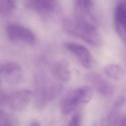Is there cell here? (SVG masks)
Returning a JSON list of instances; mask_svg holds the SVG:
<instances>
[{
    "instance_id": "1",
    "label": "cell",
    "mask_w": 126,
    "mask_h": 126,
    "mask_svg": "<svg viewBox=\"0 0 126 126\" xmlns=\"http://www.w3.org/2000/svg\"><path fill=\"white\" fill-rule=\"evenodd\" d=\"M65 30L69 34L80 38L88 43L99 47L103 43L102 38L98 30L93 24L74 19H66L63 22Z\"/></svg>"
},
{
    "instance_id": "2",
    "label": "cell",
    "mask_w": 126,
    "mask_h": 126,
    "mask_svg": "<svg viewBox=\"0 0 126 126\" xmlns=\"http://www.w3.org/2000/svg\"><path fill=\"white\" fill-rule=\"evenodd\" d=\"M36 84L35 105L40 109L55 99L63 89L61 84L51 81L43 75L37 77Z\"/></svg>"
},
{
    "instance_id": "3",
    "label": "cell",
    "mask_w": 126,
    "mask_h": 126,
    "mask_svg": "<svg viewBox=\"0 0 126 126\" xmlns=\"http://www.w3.org/2000/svg\"><path fill=\"white\" fill-rule=\"evenodd\" d=\"M93 95V90L89 86H82L73 89L66 95L62 102L61 110L62 113L68 114L79 104L89 102Z\"/></svg>"
},
{
    "instance_id": "4",
    "label": "cell",
    "mask_w": 126,
    "mask_h": 126,
    "mask_svg": "<svg viewBox=\"0 0 126 126\" xmlns=\"http://www.w3.org/2000/svg\"><path fill=\"white\" fill-rule=\"evenodd\" d=\"M6 33L9 40L22 41L29 45H33L36 37L33 32L28 28L17 23H10L6 28Z\"/></svg>"
},
{
    "instance_id": "5",
    "label": "cell",
    "mask_w": 126,
    "mask_h": 126,
    "mask_svg": "<svg viewBox=\"0 0 126 126\" xmlns=\"http://www.w3.org/2000/svg\"><path fill=\"white\" fill-rule=\"evenodd\" d=\"M65 47L75 56L84 68H90L93 65L94 63L93 56L86 47L74 42L65 43Z\"/></svg>"
},
{
    "instance_id": "6",
    "label": "cell",
    "mask_w": 126,
    "mask_h": 126,
    "mask_svg": "<svg viewBox=\"0 0 126 126\" xmlns=\"http://www.w3.org/2000/svg\"><path fill=\"white\" fill-rule=\"evenodd\" d=\"M114 23L119 37L126 43V1H119L114 11Z\"/></svg>"
},
{
    "instance_id": "7",
    "label": "cell",
    "mask_w": 126,
    "mask_h": 126,
    "mask_svg": "<svg viewBox=\"0 0 126 126\" xmlns=\"http://www.w3.org/2000/svg\"><path fill=\"white\" fill-rule=\"evenodd\" d=\"M32 96V92L30 90H18L8 96L7 104L13 110L23 111L28 106Z\"/></svg>"
},
{
    "instance_id": "8",
    "label": "cell",
    "mask_w": 126,
    "mask_h": 126,
    "mask_svg": "<svg viewBox=\"0 0 126 126\" xmlns=\"http://www.w3.org/2000/svg\"><path fill=\"white\" fill-rule=\"evenodd\" d=\"M0 74L9 82L17 83L22 78V69L18 63L8 62L0 64Z\"/></svg>"
},
{
    "instance_id": "9",
    "label": "cell",
    "mask_w": 126,
    "mask_h": 126,
    "mask_svg": "<svg viewBox=\"0 0 126 126\" xmlns=\"http://www.w3.org/2000/svg\"><path fill=\"white\" fill-rule=\"evenodd\" d=\"M88 78L93 84L96 91L104 96H110L114 93L113 85L99 74L91 73L88 74Z\"/></svg>"
},
{
    "instance_id": "10",
    "label": "cell",
    "mask_w": 126,
    "mask_h": 126,
    "mask_svg": "<svg viewBox=\"0 0 126 126\" xmlns=\"http://www.w3.org/2000/svg\"><path fill=\"white\" fill-rule=\"evenodd\" d=\"M27 8L40 12H51L57 10V2L52 0H30L25 1Z\"/></svg>"
},
{
    "instance_id": "11",
    "label": "cell",
    "mask_w": 126,
    "mask_h": 126,
    "mask_svg": "<svg viewBox=\"0 0 126 126\" xmlns=\"http://www.w3.org/2000/svg\"><path fill=\"white\" fill-rule=\"evenodd\" d=\"M55 77L63 82H68L70 79V72L67 62L64 60L56 63L53 66Z\"/></svg>"
},
{
    "instance_id": "12",
    "label": "cell",
    "mask_w": 126,
    "mask_h": 126,
    "mask_svg": "<svg viewBox=\"0 0 126 126\" xmlns=\"http://www.w3.org/2000/svg\"><path fill=\"white\" fill-rule=\"evenodd\" d=\"M105 74L110 78L115 80H120L124 76L123 68L118 64H109L104 68Z\"/></svg>"
},
{
    "instance_id": "13",
    "label": "cell",
    "mask_w": 126,
    "mask_h": 126,
    "mask_svg": "<svg viewBox=\"0 0 126 126\" xmlns=\"http://www.w3.org/2000/svg\"><path fill=\"white\" fill-rule=\"evenodd\" d=\"M14 1L0 0V15L5 16L12 13L16 8Z\"/></svg>"
},
{
    "instance_id": "14",
    "label": "cell",
    "mask_w": 126,
    "mask_h": 126,
    "mask_svg": "<svg viewBox=\"0 0 126 126\" xmlns=\"http://www.w3.org/2000/svg\"><path fill=\"white\" fill-rule=\"evenodd\" d=\"M0 126H13L9 115L3 110H0Z\"/></svg>"
},
{
    "instance_id": "15",
    "label": "cell",
    "mask_w": 126,
    "mask_h": 126,
    "mask_svg": "<svg viewBox=\"0 0 126 126\" xmlns=\"http://www.w3.org/2000/svg\"><path fill=\"white\" fill-rule=\"evenodd\" d=\"M81 123V116L79 114L73 115L70 119L68 126H80Z\"/></svg>"
},
{
    "instance_id": "16",
    "label": "cell",
    "mask_w": 126,
    "mask_h": 126,
    "mask_svg": "<svg viewBox=\"0 0 126 126\" xmlns=\"http://www.w3.org/2000/svg\"><path fill=\"white\" fill-rule=\"evenodd\" d=\"M8 97L4 93L0 91V106H2L7 103Z\"/></svg>"
},
{
    "instance_id": "17",
    "label": "cell",
    "mask_w": 126,
    "mask_h": 126,
    "mask_svg": "<svg viewBox=\"0 0 126 126\" xmlns=\"http://www.w3.org/2000/svg\"><path fill=\"white\" fill-rule=\"evenodd\" d=\"M30 126H41V125L38 121L36 120H33L31 121L30 123Z\"/></svg>"
}]
</instances>
